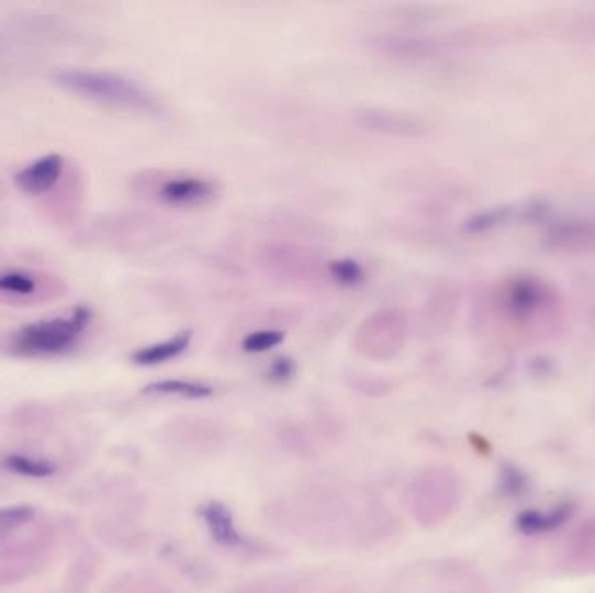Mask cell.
<instances>
[{
    "mask_svg": "<svg viewBox=\"0 0 595 593\" xmlns=\"http://www.w3.org/2000/svg\"><path fill=\"white\" fill-rule=\"evenodd\" d=\"M192 331H181L172 338L166 339V342L154 343L148 347L139 348L136 350L131 360L136 366H143V368H150V366H159V363L168 362V360L177 359L183 351L189 350L190 343H192Z\"/></svg>",
    "mask_w": 595,
    "mask_h": 593,
    "instance_id": "7",
    "label": "cell"
},
{
    "mask_svg": "<svg viewBox=\"0 0 595 593\" xmlns=\"http://www.w3.org/2000/svg\"><path fill=\"white\" fill-rule=\"evenodd\" d=\"M356 121L364 130L385 136L398 138H415L425 133L424 122L409 113L394 112V110L366 109L357 113Z\"/></svg>",
    "mask_w": 595,
    "mask_h": 593,
    "instance_id": "4",
    "label": "cell"
},
{
    "mask_svg": "<svg viewBox=\"0 0 595 593\" xmlns=\"http://www.w3.org/2000/svg\"><path fill=\"white\" fill-rule=\"evenodd\" d=\"M37 510L32 505L8 506L0 508V530L18 529L34 521Z\"/></svg>",
    "mask_w": 595,
    "mask_h": 593,
    "instance_id": "15",
    "label": "cell"
},
{
    "mask_svg": "<svg viewBox=\"0 0 595 593\" xmlns=\"http://www.w3.org/2000/svg\"><path fill=\"white\" fill-rule=\"evenodd\" d=\"M525 485V475H523L517 468H504V472H502V488H504L505 493L510 494V496H516V494H519L520 491H523Z\"/></svg>",
    "mask_w": 595,
    "mask_h": 593,
    "instance_id": "17",
    "label": "cell"
},
{
    "mask_svg": "<svg viewBox=\"0 0 595 593\" xmlns=\"http://www.w3.org/2000/svg\"><path fill=\"white\" fill-rule=\"evenodd\" d=\"M55 82L71 94L103 105L133 110L147 115L162 113V105L156 94H151L135 80L112 71L65 70L56 74Z\"/></svg>",
    "mask_w": 595,
    "mask_h": 593,
    "instance_id": "1",
    "label": "cell"
},
{
    "mask_svg": "<svg viewBox=\"0 0 595 593\" xmlns=\"http://www.w3.org/2000/svg\"><path fill=\"white\" fill-rule=\"evenodd\" d=\"M147 395H178L184 399H206L213 395L210 384L187 380H162L150 383L143 389Z\"/></svg>",
    "mask_w": 595,
    "mask_h": 593,
    "instance_id": "10",
    "label": "cell"
},
{
    "mask_svg": "<svg viewBox=\"0 0 595 593\" xmlns=\"http://www.w3.org/2000/svg\"><path fill=\"white\" fill-rule=\"evenodd\" d=\"M294 369H296V366H294L290 357H277L270 363L269 378L276 381V383H285V381H290L293 378Z\"/></svg>",
    "mask_w": 595,
    "mask_h": 593,
    "instance_id": "16",
    "label": "cell"
},
{
    "mask_svg": "<svg viewBox=\"0 0 595 593\" xmlns=\"http://www.w3.org/2000/svg\"><path fill=\"white\" fill-rule=\"evenodd\" d=\"M562 562L570 571L595 574V518L574 530L564 547Z\"/></svg>",
    "mask_w": 595,
    "mask_h": 593,
    "instance_id": "6",
    "label": "cell"
},
{
    "mask_svg": "<svg viewBox=\"0 0 595 593\" xmlns=\"http://www.w3.org/2000/svg\"><path fill=\"white\" fill-rule=\"evenodd\" d=\"M92 321V310L76 306L65 317L32 322L18 331L13 338L14 350L23 356H61L76 347Z\"/></svg>",
    "mask_w": 595,
    "mask_h": 593,
    "instance_id": "2",
    "label": "cell"
},
{
    "mask_svg": "<svg viewBox=\"0 0 595 593\" xmlns=\"http://www.w3.org/2000/svg\"><path fill=\"white\" fill-rule=\"evenodd\" d=\"M327 272L332 279L345 288H356V286L362 284L366 279L364 268L352 258L335 259L327 265Z\"/></svg>",
    "mask_w": 595,
    "mask_h": 593,
    "instance_id": "12",
    "label": "cell"
},
{
    "mask_svg": "<svg viewBox=\"0 0 595 593\" xmlns=\"http://www.w3.org/2000/svg\"><path fill=\"white\" fill-rule=\"evenodd\" d=\"M284 342V333L277 329H260L255 333H249L243 339V350L248 354H263V351L272 350L279 347Z\"/></svg>",
    "mask_w": 595,
    "mask_h": 593,
    "instance_id": "14",
    "label": "cell"
},
{
    "mask_svg": "<svg viewBox=\"0 0 595 593\" xmlns=\"http://www.w3.org/2000/svg\"><path fill=\"white\" fill-rule=\"evenodd\" d=\"M218 193L216 184L201 176H175L160 184V201L175 208H198L210 204Z\"/></svg>",
    "mask_w": 595,
    "mask_h": 593,
    "instance_id": "3",
    "label": "cell"
},
{
    "mask_svg": "<svg viewBox=\"0 0 595 593\" xmlns=\"http://www.w3.org/2000/svg\"><path fill=\"white\" fill-rule=\"evenodd\" d=\"M65 160L59 154H47L29 164L14 175V184L26 195H43L49 192L64 175Z\"/></svg>",
    "mask_w": 595,
    "mask_h": 593,
    "instance_id": "5",
    "label": "cell"
},
{
    "mask_svg": "<svg viewBox=\"0 0 595 593\" xmlns=\"http://www.w3.org/2000/svg\"><path fill=\"white\" fill-rule=\"evenodd\" d=\"M4 467L18 475L32 477V479H46L55 475L56 465L50 461L34 460L29 456L9 455L4 458Z\"/></svg>",
    "mask_w": 595,
    "mask_h": 593,
    "instance_id": "11",
    "label": "cell"
},
{
    "mask_svg": "<svg viewBox=\"0 0 595 593\" xmlns=\"http://www.w3.org/2000/svg\"><path fill=\"white\" fill-rule=\"evenodd\" d=\"M201 515L206 521L207 529L214 541L223 547H237L243 544L239 530L235 529L234 518L222 503H210L201 508Z\"/></svg>",
    "mask_w": 595,
    "mask_h": 593,
    "instance_id": "9",
    "label": "cell"
},
{
    "mask_svg": "<svg viewBox=\"0 0 595 593\" xmlns=\"http://www.w3.org/2000/svg\"><path fill=\"white\" fill-rule=\"evenodd\" d=\"M37 291V282L30 273L22 270H8L0 273V293L26 298Z\"/></svg>",
    "mask_w": 595,
    "mask_h": 593,
    "instance_id": "13",
    "label": "cell"
},
{
    "mask_svg": "<svg viewBox=\"0 0 595 593\" xmlns=\"http://www.w3.org/2000/svg\"><path fill=\"white\" fill-rule=\"evenodd\" d=\"M573 505L562 503L553 508L540 512V510H529L520 514L517 518V529L525 535H546L550 530L558 529L568 518L573 515Z\"/></svg>",
    "mask_w": 595,
    "mask_h": 593,
    "instance_id": "8",
    "label": "cell"
}]
</instances>
